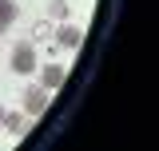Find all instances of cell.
Returning <instances> with one entry per match:
<instances>
[{"label": "cell", "instance_id": "obj_1", "mask_svg": "<svg viewBox=\"0 0 159 151\" xmlns=\"http://www.w3.org/2000/svg\"><path fill=\"white\" fill-rule=\"evenodd\" d=\"M8 64H12L16 76H32L36 72V48H32V44H16L12 56H8Z\"/></svg>", "mask_w": 159, "mask_h": 151}, {"label": "cell", "instance_id": "obj_2", "mask_svg": "<svg viewBox=\"0 0 159 151\" xmlns=\"http://www.w3.org/2000/svg\"><path fill=\"white\" fill-rule=\"evenodd\" d=\"M64 80H68V68L64 64H44L40 68V88H48V92L64 88Z\"/></svg>", "mask_w": 159, "mask_h": 151}, {"label": "cell", "instance_id": "obj_3", "mask_svg": "<svg viewBox=\"0 0 159 151\" xmlns=\"http://www.w3.org/2000/svg\"><path fill=\"white\" fill-rule=\"evenodd\" d=\"M48 88H28V92H24V112L28 115H44L48 112Z\"/></svg>", "mask_w": 159, "mask_h": 151}, {"label": "cell", "instance_id": "obj_4", "mask_svg": "<svg viewBox=\"0 0 159 151\" xmlns=\"http://www.w3.org/2000/svg\"><path fill=\"white\" fill-rule=\"evenodd\" d=\"M56 44L60 48H80V44H84V32H80L76 24H60L56 28Z\"/></svg>", "mask_w": 159, "mask_h": 151}, {"label": "cell", "instance_id": "obj_5", "mask_svg": "<svg viewBox=\"0 0 159 151\" xmlns=\"http://www.w3.org/2000/svg\"><path fill=\"white\" fill-rule=\"evenodd\" d=\"M0 127H4L8 135H24V131H28V112H4Z\"/></svg>", "mask_w": 159, "mask_h": 151}, {"label": "cell", "instance_id": "obj_6", "mask_svg": "<svg viewBox=\"0 0 159 151\" xmlns=\"http://www.w3.org/2000/svg\"><path fill=\"white\" fill-rule=\"evenodd\" d=\"M16 16H20L16 0H0V28H8V24H16Z\"/></svg>", "mask_w": 159, "mask_h": 151}, {"label": "cell", "instance_id": "obj_7", "mask_svg": "<svg viewBox=\"0 0 159 151\" xmlns=\"http://www.w3.org/2000/svg\"><path fill=\"white\" fill-rule=\"evenodd\" d=\"M48 16L52 20H68V0H48Z\"/></svg>", "mask_w": 159, "mask_h": 151}, {"label": "cell", "instance_id": "obj_8", "mask_svg": "<svg viewBox=\"0 0 159 151\" xmlns=\"http://www.w3.org/2000/svg\"><path fill=\"white\" fill-rule=\"evenodd\" d=\"M48 28H52V24H48V20H40L36 28H32V36H36V40H44V36H48Z\"/></svg>", "mask_w": 159, "mask_h": 151}, {"label": "cell", "instance_id": "obj_9", "mask_svg": "<svg viewBox=\"0 0 159 151\" xmlns=\"http://www.w3.org/2000/svg\"><path fill=\"white\" fill-rule=\"evenodd\" d=\"M0 119H4V108H0Z\"/></svg>", "mask_w": 159, "mask_h": 151}, {"label": "cell", "instance_id": "obj_10", "mask_svg": "<svg viewBox=\"0 0 159 151\" xmlns=\"http://www.w3.org/2000/svg\"><path fill=\"white\" fill-rule=\"evenodd\" d=\"M0 36H4V28H0Z\"/></svg>", "mask_w": 159, "mask_h": 151}]
</instances>
